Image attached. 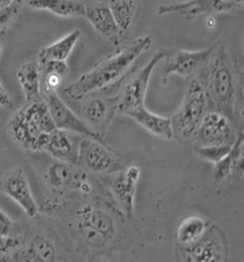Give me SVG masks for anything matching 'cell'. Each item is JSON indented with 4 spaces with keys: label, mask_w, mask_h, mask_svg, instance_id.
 <instances>
[{
    "label": "cell",
    "mask_w": 244,
    "mask_h": 262,
    "mask_svg": "<svg viewBox=\"0 0 244 262\" xmlns=\"http://www.w3.org/2000/svg\"><path fill=\"white\" fill-rule=\"evenodd\" d=\"M15 2H22V0H0V10L9 7L10 5H12Z\"/></svg>",
    "instance_id": "obj_32"
},
{
    "label": "cell",
    "mask_w": 244,
    "mask_h": 262,
    "mask_svg": "<svg viewBox=\"0 0 244 262\" xmlns=\"http://www.w3.org/2000/svg\"><path fill=\"white\" fill-rule=\"evenodd\" d=\"M168 53L166 49H160L149 62L123 86L118 98V115L125 116L128 112L145 105L150 79L154 69L164 60Z\"/></svg>",
    "instance_id": "obj_9"
},
{
    "label": "cell",
    "mask_w": 244,
    "mask_h": 262,
    "mask_svg": "<svg viewBox=\"0 0 244 262\" xmlns=\"http://www.w3.org/2000/svg\"><path fill=\"white\" fill-rule=\"evenodd\" d=\"M6 30H0V58H2V54L5 48V41H6Z\"/></svg>",
    "instance_id": "obj_31"
},
{
    "label": "cell",
    "mask_w": 244,
    "mask_h": 262,
    "mask_svg": "<svg viewBox=\"0 0 244 262\" xmlns=\"http://www.w3.org/2000/svg\"><path fill=\"white\" fill-rule=\"evenodd\" d=\"M125 116L131 118L155 137L168 141L173 139L171 119L149 112L145 105L132 109Z\"/></svg>",
    "instance_id": "obj_20"
},
{
    "label": "cell",
    "mask_w": 244,
    "mask_h": 262,
    "mask_svg": "<svg viewBox=\"0 0 244 262\" xmlns=\"http://www.w3.org/2000/svg\"><path fill=\"white\" fill-rule=\"evenodd\" d=\"M38 11H48L60 17L83 16L85 5L78 0H22Z\"/></svg>",
    "instance_id": "obj_24"
},
{
    "label": "cell",
    "mask_w": 244,
    "mask_h": 262,
    "mask_svg": "<svg viewBox=\"0 0 244 262\" xmlns=\"http://www.w3.org/2000/svg\"><path fill=\"white\" fill-rule=\"evenodd\" d=\"M238 133L239 130L228 117L209 111L196 131L193 144L194 146L233 145Z\"/></svg>",
    "instance_id": "obj_11"
},
{
    "label": "cell",
    "mask_w": 244,
    "mask_h": 262,
    "mask_svg": "<svg viewBox=\"0 0 244 262\" xmlns=\"http://www.w3.org/2000/svg\"><path fill=\"white\" fill-rule=\"evenodd\" d=\"M84 17L96 32L114 48H120L125 38L117 21L106 3H92L85 5Z\"/></svg>",
    "instance_id": "obj_17"
},
{
    "label": "cell",
    "mask_w": 244,
    "mask_h": 262,
    "mask_svg": "<svg viewBox=\"0 0 244 262\" xmlns=\"http://www.w3.org/2000/svg\"><path fill=\"white\" fill-rule=\"evenodd\" d=\"M40 65L41 95L57 92L69 72L66 61H49Z\"/></svg>",
    "instance_id": "obj_26"
},
{
    "label": "cell",
    "mask_w": 244,
    "mask_h": 262,
    "mask_svg": "<svg viewBox=\"0 0 244 262\" xmlns=\"http://www.w3.org/2000/svg\"><path fill=\"white\" fill-rule=\"evenodd\" d=\"M13 106H14V104H13V101H12L9 93L5 89V86L3 85L2 81H0V107L11 109V108H13Z\"/></svg>",
    "instance_id": "obj_30"
},
{
    "label": "cell",
    "mask_w": 244,
    "mask_h": 262,
    "mask_svg": "<svg viewBox=\"0 0 244 262\" xmlns=\"http://www.w3.org/2000/svg\"><path fill=\"white\" fill-rule=\"evenodd\" d=\"M82 106V120L100 138L105 134L118 116V98L116 97H93Z\"/></svg>",
    "instance_id": "obj_14"
},
{
    "label": "cell",
    "mask_w": 244,
    "mask_h": 262,
    "mask_svg": "<svg viewBox=\"0 0 244 262\" xmlns=\"http://www.w3.org/2000/svg\"><path fill=\"white\" fill-rule=\"evenodd\" d=\"M208 112L209 103L201 69L188 78L183 103L170 118L173 139L184 145L193 143L196 131Z\"/></svg>",
    "instance_id": "obj_5"
},
{
    "label": "cell",
    "mask_w": 244,
    "mask_h": 262,
    "mask_svg": "<svg viewBox=\"0 0 244 262\" xmlns=\"http://www.w3.org/2000/svg\"><path fill=\"white\" fill-rule=\"evenodd\" d=\"M152 42V35H146L122 47L117 53L101 60L90 72L66 86L64 93L74 100H82L112 89L129 74L142 54L150 50Z\"/></svg>",
    "instance_id": "obj_3"
},
{
    "label": "cell",
    "mask_w": 244,
    "mask_h": 262,
    "mask_svg": "<svg viewBox=\"0 0 244 262\" xmlns=\"http://www.w3.org/2000/svg\"><path fill=\"white\" fill-rule=\"evenodd\" d=\"M46 101L51 116L53 118L56 128L70 131L81 137H91L98 140H104L97 136L94 131L88 127L82 119H80L72 109L66 105L58 96L57 92H50L42 95Z\"/></svg>",
    "instance_id": "obj_16"
},
{
    "label": "cell",
    "mask_w": 244,
    "mask_h": 262,
    "mask_svg": "<svg viewBox=\"0 0 244 262\" xmlns=\"http://www.w3.org/2000/svg\"><path fill=\"white\" fill-rule=\"evenodd\" d=\"M243 139V129H241L229 154L223 160L214 164L213 177L216 183H223L232 177H239L242 174L244 162Z\"/></svg>",
    "instance_id": "obj_19"
},
{
    "label": "cell",
    "mask_w": 244,
    "mask_h": 262,
    "mask_svg": "<svg viewBox=\"0 0 244 262\" xmlns=\"http://www.w3.org/2000/svg\"><path fill=\"white\" fill-rule=\"evenodd\" d=\"M58 258L57 244L51 235L35 233L27 236L22 232L20 245L10 261H57Z\"/></svg>",
    "instance_id": "obj_15"
},
{
    "label": "cell",
    "mask_w": 244,
    "mask_h": 262,
    "mask_svg": "<svg viewBox=\"0 0 244 262\" xmlns=\"http://www.w3.org/2000/svg\"><path fill=\"white\" fill-rule=\"evenodd\" d=\"M22 234V229L11 220L10 216L0 209V237L11 238L19 237Z\"/></svg>",
    "instance_id": "obj_28"
},
{
    "label": "cell",
    "mask_w": 244,
    "mask_h": 262,
    "mask_svg": "<svg viewBox=\"0 0 244 262\" xmlns=\"http://www.w3.org/2000/svg\"><path fill=\"white\" fill-rule=\"evenodd\" d=\"M106 187L125 221L135 220V201L141 178V168L132 165L108 174Z\"/></svg>",
    "instance_id": "obj_8"
},
{
    "label": "cell",
    "mask_w": 244,
    "mask_h": 262,
    "mask_svg": "<svg viewBox=\"0 0 244 262\" xmlns=\"http://www.w3.org/2000/svg\"><path fill=\"white\" fill-rule=\"evenodd\" d=\"M232 148V145H206V146H195L194 151L196 155L210 163H217L223 160Z\"/></svg>",
    "instance_id": "obj_27"
},
{
    "label": "cell",
    "mask_w": 244,
    "mask_h": 262,
    "mask_svg": "<svg viewBox=\"0 0 244 262\" xmlns=\"http://www.w3.org/2000/svg\"><path fill=\"white\" fill-rule=\"evenodd\" d=\"M80 37L81 31L74 30L52 45L42 48L38 55L39 64L49 61H66L74 51Z\"/></svg>",
    "instance_id": "obj_23"
},
{
    "label": "cell",
    "mask_w": 244,
    "mask_h": 262,
    "mask_svg": "<svg viewBox=\"0 0 244 262\" xmlns=\"http://www.w3.org/2000/svg\"><path fill=\"white\" fill-rule=\"evenodd\" d=\"M95 201L73 205L68 199L57 211L69 216L66 229L79 249L100 252L108 248L117 237L118 224L114 213L120 211L114 201Z\"/></svg>",
    "instance_id": "obj_2"
},
{
    "label": "cell",
    "mask_w": 244,
    "mask_h": 262,
    "mask_svg": "<svg viewBox=\"0 0 244 262\" xmlns=\"http://www.w3.org/2000/svg\"><path fill=\"white\" fill-rule=\"evenodd\" d=\"M107 6L112 11L119 28L124 36L135 28L139 15L138 0H107Z\"/></svg>",
    "instance_id": "obj_25"
},
{
    "label": "cell",
    "mask_w": 244,
    "mask_h": 262,
    "mask_svg": "<svg viewBox=\"0 0 244 262\" xmlns=\"http://www.w3.org/2000/svg\"><path fill=\"white\" fill-rule=\"evenodd\" d=\"M24 2H15L9 7L0 10V30H6L17 18Z\"/></svg>",
    "instance_id": "obj_29"
},
{
    "label": "cell",
    "mask_w": 244,
    "mask_h": 262,
    "mask_svg": "<svg viewBox=\"0 0 244 262\" xmlns=\"http://www.w3.org/2000/svg\"><path fill=\"white\" fill-rule=\"evenodd\" d=\"M244 0H190L182 4H169L159 7L158 15L164 16L177 13L188 19L212 16L223 13L243 11Z\"/></svg>",
    "instance_id": "obj_12"
},
{
    "label": "cell",
    "mask_w": 244,
    "mask_h": 262,
    "mask_svg": "<svg viewBox=\"0 0 244 262\" xmlns=\"http://www.w3.org/2000/svg\"><path fill=\"white\" fill-rule=\"evenodd\" d=\"M16 77L24 93L26 103H32L42 99L40 65L38 61H30L22 64Z\"/></svg>",
    "instance_id": "obj_21"
},
{
    "label": "cell",
    "mask_w": 244,
    "mask_h": 262,
    "mask_svg": "<svg viewBox=\"0 0 244 262\" xmlns=\"http://www.w3.org/2000/svg\"><path fill=\"white\" fill-rule=\"evenodd\" d=\"M214 47L201 51L174 50L167 53L162 69V83L168 85L172 75L189 78L201 70L210 58Z\"/></svg>",
    "instance_id": "obj_13"
},
{
    "label": "cell",
    "mask_w": 244,
    "mask_h": 262,
    "mask_svg": "<svg viewBox=\"0 0 244 262\" xmlns=\"http://www.w3.org/2000/svg\"><path fill=\"white\" fill-rule=\"evenodd\" d=\"M229 245L225 232L216 225H211L196 243L187 248H175L177 261L216 262L227 261Z\"/></svg>",
    "instance_id": "obj_7"
},
{
    "label": "cell",
    "mask_w": 244,
    "mask_h": 262,
    "mask_svg": "<svg viewBox=\"0 0 244 262\" xmlns=\"http://www.w3.org/2000/svg\"><path fill=\"white\" fill-rule=\"evenodd\" d=\"M168 2H171V4H182L190 2V0H168Z\"/></svg>",
    "instance_id": "obj_33"
},
{
    "label": "cell",
    "mask_w": 244,
    "mask_h": 262,
    "mask_svg": "<svg viewBox=\"0 0 244 262\" xmlns=\"http://www.w3.org/2000/svg\"><path fill=\"white\" fill-rule=\"evenodd\" d=\"M0 191L13 200L31 220H36L40 213L27 173L21 167L12 168L0 178Z\"/></svg>",
    "instance_id": "obj_10"
},
{
    "label": "cell",
    "mask_w": 244,
    "mask_h": 262,
    "mask_svg": "<svg viewBox=\"0 0 244 262\" xmlns=\"http://www.w3.org/2000/svg\"><path fill=\"white\" fill-rule=\"evenodd\" d=\"M202 71L209 111L225 115L238 130L243 129V80L233 52L225 43L218 42Z\"/></svg>",
    "instance_id": "obj_1"
},
{
    "label": "cell",
    "mask_w": 244,
    "mask_h": 262,
    "mask_svg": "<svg viewBox=\"0 0 244 262\" xmlns=\"http://www.w3.org/2000/svg\"><path fill=\"white\" fill-rule=\"evenodd\" d=\"M79 141L75 134L55 128L48 134L42 152H47L54 160L77 165Z\"/></svg>",
    "instance_id": "obj_18"
},
{
    "label": "cell",
    "mask_w": 244,
    "mask_h": 262,
    "mask_svg": "<svg viewBox=\"0 0 244 262\" xmlns=\"http://www.w3.org/2000/svg\"><path fill=\"white\" fill-rule=\"evenodd\" d=\"M210 223L201 216H189L179 224L175 231V248H187L201 238Z\"/></svg>",
    "instance_id": "obj_22"
},
{
    "label": "cell",
    "mask_w": 244,
    "mask_h": 262,
    "mask_svg": "<svg viewBox=\"0 0 244 262\" xmlns=\"http://www.w3.org/2000/svg\"><path fill=\"white\" fill-rule=\"evenodd\" d=\"M77 166L88 173L108 176L124 167L119 152L105 143L91 137H82L78 145Z\"/></svg>",
    "instance_id": "obj_6"
},
{
    "label": "cell",
    "mask_w": 244,
    "mask_h": 262,
    "mask_svg": "<svg viewBox=\"0 0 244 262\" xmlns=\"http://www.w3.org/2000/svg\"><path fill=\"white\" fill-rule=\"evenodd\" d=\"M56 128L50 109L43 100L26 103L8 122V134L13 143L27 152H42L48 134Z\"/></svg>",
    "instance_id": "obj_4"
}]
</instances>
